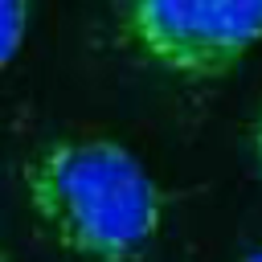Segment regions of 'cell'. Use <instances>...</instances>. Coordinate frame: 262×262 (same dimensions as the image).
I'll use <instances>...</instances> for the list:
<instances>
[{
	"mask_svg": "<svg viewBox=\"0 0 262 262\" xmlns=\"http://www.w3.org/2000/svg\"><path fill=\"white\" fill-rule=\"evenodd\" d=\"M20 184L49 237L90 262H139L164 229V184L111 131L45 139L25 160Z\"/></svg>",
	"mask_w": 262,
	"mask_h": 262,
	"instance_id": "1",
	"label": "cell"
},
{
	"mask_svg": "<svg viewBox=\"0 0 262 262\" xmlns=\"http://www.w3.org/2000/svg\"><path fill=\"white\" fill-rule=\"evenodd\" d=\"M250 143H254V160H258V168H262V111L254 115V127H250Z\"/></svg>",
	"mask_w": 262,
	"mask_h": 262,
	"instance_id": "4",
	"label": "cell"
},
{
	"mask_svg": "<svg viewBox=\"0 0 262 262\" xmlns=\"http://www.w3.org/2000/svg\"><path fill=\"white\" fill-rule=\"evenodd\" d=\"M119 33L180 78H217L262 41V0H131Z\"/></svg>",
	"mask_w": 262,
	"mask_h": 262,
	"instance_id": "2",
	"label": "cell"
},
{
	"mask_svg": "<svg viewBox=\"0 0 262 262\" xmlns=\"http://www.w3.org/2000/svg\"><path fill=\"white\" fill-rule=\"evenodd\" d=\"M242 262H262V246H258V250H250V254H246Z\"/></svg>",
	"mask_w": 262,
	"mask_h": 262,
	"instance_id": "5",
	"label": "cell"
},
{
	"mask_svg": "<svg viewBox=\"0 0 262 262\" xmlns=\"http://www.w3.org/2000/svg\"><path fill=\"white\" fill-rule=\"evenodd\" d=\"M0 262H12V258H8V250H4V246H0Z\"/></svg>",
	"mask_w": 262,
	"mask_h": 262,
	"instance_id": "6",
	"label": "cell"
},
{
	"mask_svg": "<svg viewBox=\"0 0 262 262\" xmlns=\"http://www.w3.org/2000/svg\"><path fill=\"white\" fill-rule=\"evenodd\" d=\"M29 33V4L20 0H0V74L8 70V61L20 53Z\"/></svg>",
	"mask_w": 262,
	"mask_h": 262,
	"instance_id": "3",
	"label": "cell"
}]
</instances>
